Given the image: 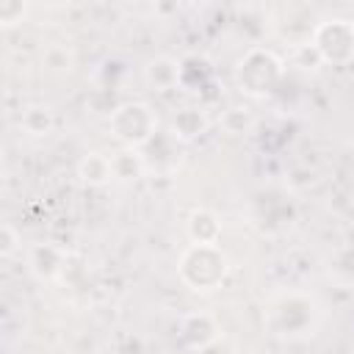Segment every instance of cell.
Listing matches in <instances>:
<instances>
[{
	"mask_svg": "<svg viewBox=\"0 0 354 354\" xmlns=\"http://www.w3.org/2000/svg\"><path fill=\"white\" fill-rule=\"evenodd\" d=\"M77 177H80L86 185H94V188L108 185L111 180H116V177H113V166H111V155L97 152V149L88 152V155H83L80 163H77Z\"/></svg>",
	"mask_w": 354,
	"mask_h": 354,
	"instance_id": "9",
	"label": "cell"
},
{
	"mask_svg": "<svg viewBox=\"0 0 354 354\" xmlns=\"http://www.w3.org/2000/svg\"><path fill=\"white\" fill-rule=\"evenodd\" d=\"M19 243H22V238H19V232L14 230V224H3L0 227V254L3 257H11L17 249H19Z\"/></svg>",
	"mask_w": 354,
	"mask_h": 354,
	"instance_id": "16",
	"label": "cell"
},
{
	"mask_svg": "<svg viewBox=\"0 0 354 354\" xmlns=\"http://www.w3.org/2000/svg\"><path fill=\"white\" fill-rule=\"evenodd\" d=\"M180 75H183V64L171 55H155L144 66V83H147V88H152L158 94L177 88Z\"/></svg>",
	"mask_w": 354,
	"mask_h": 354,
	"instance_id": "5",
	"label": "cell"
},
{
	"mask_svg": "<svg viewBox=\"0 0 354 354\" xmlns=\"http://www.w3.org/2000/svg\"><path fill=\"white\" fill-rule=\"evenodd\" d=\"M108 130L116 141H122V147H138L141 149L158 133V113L149 102L130 100V102H122L111 111Z\"/></svg>",
	"mask_w": 354,
	"mask_h": 354,
	"instance_id": "3",
	"label": "cell"
},
{
	"mask_svg": "<svg viewBox=\"0 0 354 354\" xmlns=\"http://www.w3.org/2000/svg\"><path fill=\"white\" fill-rule=\"evenodd\" d=\"M180 337L185 340V346L191 348H207L210 343L218 340V326L210 315L205 313H194V315H185L183 324H180Z\"/></svg>",
	"mask_w": 354,
	"mask_h": 354,
	"instance_id": "7",
	"label": "cell"
},
{
	"mask_svg": "<svg viewBox=\"0 0 354 354\" xmlns=\"http://www.w3.org/2000/svg\"><path fill=\"white\" fill-rule=\"evenodd\" d=\"M210 127V119L202 108H194V105H185V108H177L169 119V130L174 138L180 141H194L199 136H205Z\"/></svg>",
	"mask_w": 354,
	"mask_h": 354,
	"instance_id": "6",
	"label": "cell"
},
{
	"mask_svg": "<svg viewBox=\"0 0 354 354\" xmlns=\"http://www.w3.org/2000/svg\"><path fill=\"white\" fill-rule=\"evenodd\" d=\"M185 230H188L191 243H218V238H221L218 216H216L213 210H205V207H196V210L188 216Z\"/></svg>",
	"mask_w": 354,
	"mask_h": 354,
	"instance_id": "10",
	"label": "cell"
},
{
	"mask_svg": "<svg viewBox=\"0 0 354 354\" xmlns=\"http://www.w3.org/2000/svg\"><path fill=\"white\" fill-rule=\"evenodd\" d=\"M19 127H22V133H28L30 138H44V136H50V133L55 130V116H53L50 105L36 102V105H28V108L19 113Z\"/></svg>",
	"mask_w": 354,
	"mask_h": 354,
	"instance_id": "11",
	"label": "cell"
},
{
	"mask_svg": "<svg viewBox=\"0 0 354 354\" xmlns=\"http://www.w3.org/2000/svg\"><path fill=\"white\" fill-rule=\"evenodd\" d=\"M177 274L194 293H210L227 279L230 260L218 243H191L180 254Z\"/></svg>",
	"mask_w": 354,
	"mask_h": 354,
	"instance_id": "1",
	"label": "cell"
},
{
	"mask_svg": "<svg viewBox=\"0 0 354 354\" xmlns=\"http://www.w3.org/2000/svg\"><path fill=\"white\" fill-rule=\"evenodd\" d=\"M313 47L318 50L324 64L332 66H343L348 61H354V22L351 19H324L313 28L310 33Z\"/></svg>",
	"mask_w": 354,
	"mask_h": 354,
	"instance_id": "4",
	"label": "cell"
},
{
	"mask_svg": "<svg viewBox=\"0 0 354 354\" xmlns=\"http://www.w3.org/2000/svg\"><path fill=\"white\" fill-rule=\"evenodd\" d=\"M290 64L293 66H301V69H315V66H324L318 50L313 47V41H304V44H296L293 47V55H290Z\"/></svg>",
	"mask_w": 354,
	"mask_h": 354,
	"instance_id": "14",
	"label": "cell"
},
{
	"mask_svg": "<svg viewBox=\"0 0 354 354\" xmlns=\"http://www.w3.org/2000/svg\"><path fill=\"white\" fill-rule=\"evenodd\" d=\"M30 268L39 279H53L64 268V252L53 243H39L30 249Z\"/></svg>",
	"mask_w": 354,
	"mask_h": 354,
	"instance_id": "12",
	"label": "cell"
},
{
	"mask_svg": "<svg viewBox=\"0 0 354 354\" xmlns=\"http://www.w3.org/2000/svg\"><path fill=\"white\" fill-rule=\"evenodd\" d=\"M22 17H25V3H19V0H3L0 3V25L3 28L22 22Z\"/></svg>",
	"mask_w": 354,
	"mask_h": 354,
	"instance_id": "15",
	"label": "cell"
},
{
	"mask_svg": "<svg viewBox=\"0 0 354 354\" xmlns=\"http://www.w3.org/2000/svg\"><path fill=\"white\" fill-rule=\"evenodd\" d=\"M282 72H285V64L277 53L266 47H249L235 66V80L246 97L260 100L274 91V86L282 80Z\"/></svg>",
	"mask_w": 354,
	"mask_h": 354,
	"instance_id": "2",
	"label": "cell"
},
{
	"mask_svg": "<svg viewBox=\"0 0 354 354\" xmlns=\"http://www.w3.org/2000/svg\"><path fill=\"white\" fill-rule=\"evenodd\" d=\"M111 166H113V177L122 183H136L147 171V160L138 147H122L111 152Z\"/></svg>",
	"mask_w": 354,
	"mask_h": 354,
	"instance_id": "8",
	"label": "cell"
},
{
	"mask_svg": "<svg viewBox=\"0 0 354 354\" xmlns=\"http://www.w3.org/2000/svg\"><path fill=\"white\" fill-rule=\"evenodd\" d=\"M221 127L232 136H243L254 127V113L249 111V105H230L221 113Z\"/></svg>",
	"mask_w": 354,
	"mask_h": 354,
	"instance_id": "13",
	"label": "cell"
}]
</instances>
